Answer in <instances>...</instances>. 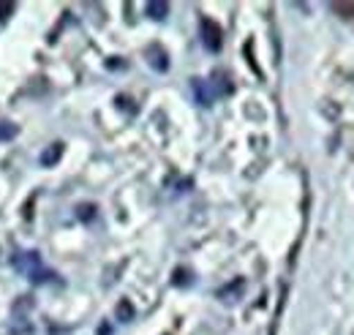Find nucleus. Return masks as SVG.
<instances>
[{
  "mask_svg": "<svg viewBox=\"0 0 354 335\" xmlns=\"http://www.w3.org/2000/svg\"><path fill=\"white\" fill-rule=\"evenodd\" d=\"M14 267H17L19 273H25L30 281H44L41 275H49L44 270V264H41V259H39V253H19V256L14 259Z\"/></svg>",
  "mask_w": 354,
  "mask_h": 335,
  "instance_id": "obj_1",
  "label": "nucleus"
},
{
  "mask_svg": "<svg viewBox=\"0 0 354 335\" xmlns=\"http://www.w3.org/2000/svg\"><path fill=\"white\" fill-rule=\"evenodd\" d=\"M11 136H17V126L0 120V139H11Z\"/></svg>",
  "mask_w": 354,
  "mask_h": 335,
  "instance_id": "obj_8",
  "label": "nucleus"
},
{
  "mask_svg": "<svg viewBox=\"0 0 354 335\" xmlns=\"http://www.w3.org/2000/svg\"><path fill=\"white\" fill-rule=\"evenodd\" d=\"M60 156H63V145L57 142V145H49V150L41 153V167H52L55 161H60Z\"/></svg>",
  "mask_w": 354,
  "mask_h": 335,
  "instance_id": "obj_4",
  "label": "nucleus"
},
{
  "mask_svg": "<svg viewBox=\"0 0 354 335\" xmlns=\"http://www.w3.org/2000/svg\"><path fill=\"white\" fill-rule=\"evenodd\" d=\"M243 292V281H234L232 287H226V289H221L218 292V297H221L223 302H234V297Z\"/></svg>",
  "mask_w": 354,
  "mask_h": 335,
  "instance_id": "obj_6",
  "label": "nucleus"
},
{
  "mask_svg": "<svg viewBox=\"0 0 354 335\" xmlns=\"http://www.w3.org/2000/svg\"><path fill=\"white\" fill-rule=\"evenodd\" d=\"M90 215H93V208H90V205L88 208H80V218H85V221H88Z\"/></svg>",
  "mask_w": 354,
  "mask_h": 335,
  "instance_id": "obj_10",
  "label": "nucleus"
},
{
  "mask_svg": "<svg viewBox=\"0 0 354 335\" xmlns=\"http://www.w3.org/2000/svg\"><path fill=\"white\" fill-rule=\"evenodd\" d=\"M118 319H120V322H131L133 319V305L129 300H120V305H118Z\"/></svg>",
  "mask_w": 354,
  "mask_h": 335,
  "instance_id": "obj_7",
  "label": "nucleus"
},
{
  "mask_svg": "<svg viewBox=\"0 0 354 335\" xmlns=\"http://www.w3.org/2000/svg\"><path fill=\"white\" fill-rule=\"evenodd\" d=\"M145 11H147V17H150V19L161 22V19H167L169 6H167V3H161V0H153V3H147V6H145Z\"/></svg>",
  "mask_w": 354,
  "mask_h": 335,
  "instance_id": "obj_3",
  "label": "nucleus"
},
{
  "mask_svg": "<svg viewBox=\"0 0 354 335\" xmlns=\"http://www.w3.org/2000/svg\"><path fill=\"white\" fill-rule=\"evenodd\" d=\"M199 28H202V42H205V46L210 52H218L221 49V28L213 19H207V17H202Z\"/></svg>",
  "mask_w": 354,
  "mask_h": 335,
  "instance_id": "obj_2",
  "label": "nucleus"
},
{
  "mask_svg": "<svg viewBox=\"0 0 354 335\" xmlns=\"http://www.w3.org/2000/svg\"><path fill=\"white\" fill-rule=\"evenodd\" d=\"M8 14H11V6L8 3H0V19H6Z\"/></svg>",
  "mask_w": 354,
  "mask_h": 335,
  "instance_id": "obj_9",
  "label": "nucleus"
},
{
  "mask_svg": "<svg viewBox=\"0 0 354 335\" xmlns=\"http://www.w3.org/2000/svg\"><path fill=\"white\" fill-rule=\"evenodd\" d=\"M150 55H153V60H150V63H153V69H156V71H167V69H169V63H167V52H161L158 46H153V49H150Z\"/></svg>",
  "mask_w": 354,
  "mask_h": 335,
  "instance_id": "obj_5",
  "label": "nucleus"
}]
</instances>
